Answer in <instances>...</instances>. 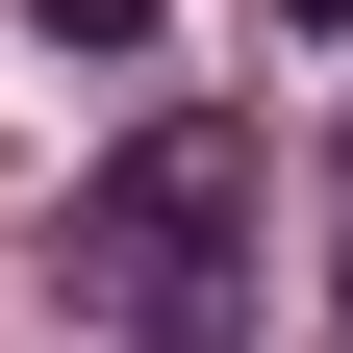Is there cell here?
<instances>
[{"label":"cell","instance_id":"cell-1","mask_svg":"<svg viewBox=\"0 0 353 353\" xmlns=\"http://www.w3.org/2000/svg\"><path fill=\"white\" fill-rule=\"evenodd\" d=\"M76 278L126 353H228L252 328V126H126L76 176Z\"/></svg>","mask_w":353,"mask_h":353},{"label":"cell","instance_id":"cell-3","mask_svg":"<svg viewBox=\"0 0 353 353\" xmlns=\"http://www.w3.org/2000/svg\"><path fill=\"white\" fill-rule=\"evenodd\" d=\"M252 26H353V0H252Z\"/></svg>","mask_w":353,"mask_h":353},{"label":"cell","instance_id":"cell-2","mask_svg":"<svg viewBox=\"0 0 353 353\" xmlns=\"http://www.w3.org/2000/svg\"><path fill=\"white\" fill-rule=\"evenodd\" d=\"M26 26H51V51H152V0H26Z\"/></svg>","mask_w":353,"mask_h":353}]
</instances>
